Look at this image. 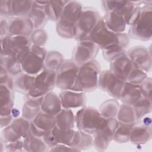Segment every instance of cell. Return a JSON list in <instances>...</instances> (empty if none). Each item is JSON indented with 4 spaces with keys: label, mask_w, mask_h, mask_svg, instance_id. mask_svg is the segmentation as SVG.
<instances>
[{
    "label": "cell",
    "mask_w": 152,
    "mask_h": 152,
    "mask_svg": "<svg viewBox=\"0 0 152 152\" xmlns=\"http://www.w3.org/2000/svg\"><path fill=\"white\" fill-rule=\"evenodd\" d=\"M64 112H61L59 114L60 116H62V118H64V119H66V118H68V117H69L70 116L72 115V113L69 111V110H64L63 111ZM72 120H73V118H71V119H65V120H62L61 121H58V124H60L61 123H62L59 126V129H69V128L71 126H72L73 125V122H72Z\"/></svg>",
    "instance_id": "6"
},
{
    "label": "cell",
    "mask_w": 152,
    "mask_h": 152,
    "mask_svg": "<svg viewBox=\"0 0 152 152\" xmlns=\"http://www.w3.org/2000/svg\"><path fill=\"white\" fill-rule=\"evenodd\" d=\"M78 70L75 65L71 64V65L66 67V70L62 68V72L56 77V83L58 86L62 88H69L74 85V82L77 78Z\"/></svg>",
    "instance_id": "2"
},
{
    "label": "cell",
    "mask_w": 152,
    "mask_h": 152,
    "mask_svg": "<svg viewBox=\"0 0 152 152\" xmlns=\"http://www.w3.org/2000/svg\"><path fill=\"white\" fill-rule=\"evenodd\" d=\"M113 62L112 68L113 73L121 79L125 80L129 75L130 68L132 65L131 61L126 56H121Z\"/></svg>",
    "instance_id": "3"
},
{
    "label": "cell",
    "mask_w": 152,
    "mask_h": 152,
    "mask_svg": "<svg viewBox=\"0 0 152 152\" xmlns=\"http://www.w3.org/2000/svg\"><path fill=\"white\" fill-rule=\"evenodd\" d=\"M136 129H134V132H131V139L132 141L137 143L145 142L150 139V132L145 127H135Z\"/></svg>",
    "instance_id": "4"
},
{
    "label": "cell",
    "mask_w": 152,
    "mask_h": 152,
    "mask_svg": "<svg viewBox=\"0 0 152 152\" xmlns=\"http://www.w3.org/2000/svg\"><path fill=\"white\" fill-rule=\"evenodd\" d=\"M136 106H138L136 110V115L138 118L141 117L145 115L146 113L150 112L151 110V101L149 99L141 100L136 102Z\"/></svg>",
    "instance_id": "5"
},
{
    "label": "cell",
    "mask_w": 152,
    "mask_h": 152,
    "mask_svg": "<svg viewBox=\"0 0 152 152\" xmlns=\"http://www.w3.org/2000/svg\"><path fill=\"white\" fill-rule=\"evenodd\" d=\"M151 10L145 11L142 14L138 12L137 19L132 20L134 26L132 27V34L137 36L138 39L148 40L150 39L151 31Z\"/></svg>",
    "instance_id": "1"
}]
</instances>
